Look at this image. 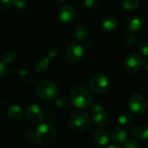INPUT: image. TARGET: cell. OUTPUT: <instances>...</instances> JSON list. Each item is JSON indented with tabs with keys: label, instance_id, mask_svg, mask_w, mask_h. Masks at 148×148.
<instances>
[{
	"label": "cell",
	"instance_id": "cell-24",
	"mask_svg": "<svg viewBox=\"0 0 148 148\" xmlns=\"http://www.w3.org/2000/svg\"><path fill=\"white\" fill-rule=\"evenodd\" d=\"M3 63L5 64H11L13 63L15 60H16V53L12 51H8L4 53L3 57Z\"/></svg>",
	"mask_w": 148,
	"mask_h": 148
},
{
	"label": "cell",
	"instance_id": "cell-34",
	"mask_svg": "<svg viewBox=\"0 0 148 148\" xmlns=\"http://www.w3.org/2000/svg\"><path fill=\"white\" fill-rule=\"evenodd\" d=\"M54 2L57 4H62L65 2V0H54Z\"/></svg>",
	"mask_w": 148,
	"mask_h": 148
},
{
	"label": "cell",
	"instance_id": "cell-36",
	"mask_svg": "<svg viewBox=\"0 0 148 148\" xmlns=\"http://www.w3.org/2000/svg\"><path fill=\"white\" fill-rule=\"evenodd\" d=\"M145 68H146V70L148 72V59L146 61V63H145Z\"/></svg>",
	"mask_w": 148,
	"mask_h": 148
},
{
	"label": "cell",
	"instance_id": "cell-35",
	"mask_svg": "<svg viewBox=\"0 0 148 148\" xmlns=\"http://www.w3.org/2000/svg\"><path fill=\"white\" fill-rule=\"evenodd\" d=\"M106 148H121V147H119L118 146H114V145H110V146L107 147Z\"/></svg>",
	"mask_w": 148,
	"mask_h": 148
},
{
	"label": "cell",
	"instance_id": "cell-19",
	"mask_svg": "<svg viewBox=\"0 0 148 148\" xmlns=\"http://www.w3.org/2000/svg\"><path fill=\"white\" fill-rule=\"evenodd\" d=\"M50 59L51 58L49 56H46L42 58H40L35 65L36 72H44L49 65Z\"/></svg>",
	"mask_w": 148,
	"mask_h": 148
},
{
	"label": "cell",
	"instance_id": "cell-15",
	"mask_svg": "<svg viewBox=\"0 0 148 148\" xmlns=\"http://www.w3.org/2000/svg\"><path fill=\"white\" fill-rule=\"evenodd\" d=\"M93 140L98 147H106L109 142V135L106 130L99 129L93 135Z\"/></svg>",
	"mask_w": 148,
	"mask_h": 148
},
{
	"label": "cell",
	"instance_id": "cell-14",
	"mask_svg": "<svg viewBox=\"0 0 148 148\" xmlns=\"http://www.w3.org/2000/svg\"><path fill=\"white\" fill-rule=\"evenodd\" d=\"M112 139L113 140L118 144V145H122L125 144L127 140H128V133L127 130L123 127L118 126L114 128L112 132Z\"/></svg>",
	"mask_w": 148,
	"mask_h": 148
},
{
	"label": "cell",
	"instance_id": "cell-12",
	"mask_svg": "<svg viewBox=\"0 0 148 148\" xmlns=\"http://www.w3.org/2000/svg\"><path fill=\"white\" fill-rule=\"evenodd\" d=\"M119 24V20L114 15H107L103 17L101 23V26L102 30L106 32H111L114 31Z\"/></svg>",
	"mask_w": 148,
	"mask_h": 148
},
{
	"label": "cell",
	"instance_id": "cell-11",
	"mask_svg": "<svg viewBox=\"0 0 148 148\" xmlns=\"http://www.w3.org/2000/svg\"><path fill=\"white\" fill-rule=\"evenodd\" d=\"M58 17L60 21H62L64 24H71L76 16V11L75 8L69 4L62 5L57 12Z\"/></svg>",
	"mask_w": 148,
	"mask_h": 148
},
{
	"label": "cell",
	"instance_id": "cell-6",
	"mask_svg": "<svg viewBox=\"0 0 148 148\" xmlns=\"http://www.w3.org/2000/svg\"><path fill=\"white\" fill-rule=\"evenodd\" d=\"M147 99L141 94H134L128 100L129 111L135 115L143 114L147 110Z\"/></svg>",
	"mask_w": 148,
	"mask_h": 148
},
{
	"label": "cell",
	"instance_id": "cell-16",
	"mask_svg": "<svg viewBox=\"0 0 148 148\" xmlns=\"http://www.w3.org/2000/svg\"><path fill=\"white\" fill-rule=\"evenodd\" d=\"M132 135L137 140L145 141L148 140V126L146 125H137L132 130Z\"/></svg>",
	"mask_w": 148,
	"mask_h": 148
},
{
	"label": "cell",
	"instance_id": "cell-29",
	"mask_svg": "<svg viewBox=\"0 0 148 148\" xmlns=\"http://www.w3.org/2000/svg\"><path fill=\"white\" fill-rule=\"evenodd\" d=\"M15 0H0V5L3 8H10L14 5Z\"/></svg>",
	"mask_w": 148,
	"mask_h": 148
},
{
	"label": "cell",
	"instance_id": "cell-21",
	"mask_svg": "<svg viewBox=\"0 0 148 148\" xmlns=\"http://www.w3.org/2000/svg\"><path fill=\"white\" fill-rule=\"evenodd\" d=\"M140 0H121V6L124 10H133L139 7Z\"/></svg>",
	"mask_w": 148,
	"mask_h": 148
},
{
	"label": "cell",
	"instance_id": "cell-27",
	"mask_svg": "<svg viewBox=\"0 0 148 148\" xmlns=\"http://www.w3.org/2000/svg\"><path fill=\"white\" fill-rule=\"evenodd\" d=\"M124 148H141L138 141L134 140H129L124 144Z\"/></svg>",
	"mask_w": 148,
	"mask_h": 148
},
{
	"label": "cell",
	"instance_id": "cell-20",
	"mask_svg": "<svg viewBox=\"0 0 148 148\" xmlns=\"http://www.w3.org/2000/svg\"><path fill=\"white\" fill-rule=\"evenodd\" d=\"M88 35H89L88 30L84 25L78 26L75 31V36L79 41H85L86 39H88Z\"/></svg>",
	"mask_w": 148,
	"mask_h": 148
},
{
	"label": "cell",
	"instance_id": "cell-18",
	"mask_svg": "<svg viewBox=\"0 0 148 148\" xmlns=\"http://www.w3.org/2000/svg\"><path fill=\"white\" fill-rule=\"evenodd\" d=\"M133 122H134V118L127 112L122 113L118 118V123L121 126V127H123V128L129 127L133 124Z\"/></svg>",
	"mask_w": 148,
	"mask_h": 148
},
{
	"label": "cell",
	"instance_id": "cell-30",
	"mask_svg": "<svg viewBox=\"0 0 148 148\" xmlns=\"http://www.w3.org/2000/svg\"><path fill=\"white\" fill-rule=\"evenodd\" d=\"M84 4L87 8L92 9L97 6L98 0H84Z\"/></svg>",
	"mask_w": 148,
	"mask_h": 148
},
{
	"label": "cell",
	"instance_id": "cell-7",
	"mask_svg": "<svg viewBox=\"0 0 148 148\" xmlns=\"http://www.w3.org/2000/svg\"><path fill=\"white\" fill-rule=\"evenodd\" d=\"M65 55L69 62L75 64L82 58L84 55V49L80 44L73 42L68 44L65 51Z\"/></svg>",
	"mask_w": 148,
	"mask_h": 148
},
{
	"label": "cell",
	"instance_id": "cell-1",
	"mask_svg": "<svg viewBox=\"0 0 148 148\" xmlns=\"http://www.w3.org/2000/svg\"><path fill=\"white\" fill-rule=\"evenodd\" d=\"M70 102L76 108L86 109L92 106L93 96L87 88L76 87L70 93Z\"/></svg>",
	"mask_w": 148,
	"mask_h": 148
},
{
	"label": "cell",
	"instance_id": "cell-2",
	"mask_svg": "<svg viewBox=\"0 0 148 148\" xmlns=\"http://www.w3.org/2000/svg\"><path fill=\"white\" fill-rule=\"evenodd\" d=\"M36 139L42 147H49L56 138V130L50 123H41L36 129Z\"/></svg>",
	"mask_w": 148,
	"mask_h": 148
},
{
	"label": "cell",
	"instance_id": "cell-3",
	"mask_svg": "<svg viewBox=\"0 0 148 148\" xmlns=\"http://www.w3.org/2000/svg\"><path fill=\"white\" fill-rule=\"evenodd\" d=\"M35 92L39 98L45 100H50L55 99L58 94V86L52 81L44 80L36 85Z\"/></svg>",
	"mask_w": 148,
	"mask_h": 148
},
{
	"label": "cell",
	"instance_id": "cell-8",
	"mask_svg": "<svg viewBox=\"0 0 148 148\" xmlns=\"http://www.w3.org/2000/svg\"><path fill=\"white\" fill-rule=\"evenodd\" d=\"M25 116L29 122L32 124H39L43 120V112L38 105L32 104L27 107Z\"/></svg>",
	"mask_w": 148,
	"mask_h": 148
},
{
	"label": "cell",
	"instance_id": "cell-33",
	"mask_svg": "<svg viewBox=\"0 0 148 148\" xmlns=\"http://www.w3.org/2000/svg\"><path fill=\"white\" fill-rule=\"evenodd\" d=\"M56 54H57V49H56V48H54V47L51 48V49H49V52H48V56H49L50 58L56 57Z\"/></svg>",
	"mask_w": 148,
	"mask_h": 148
},
{
	"label": "cell",
	"instance_id": "cell-32",
	"mask_svg": "<svg viewBox=\"0 0 148 148\" xmlns=\"http://www.w3.org/2000/svg\"><path fill=\"white\" fill-rule=\"evenodd\" d=\"M26 0H15V3H14V5L19 9H23L26 6Z\"/></svg>",
	"mask_w": 148,
	"mask_h": 148
},
{
	"label": "cell",
	"instance_id": "cell-26",
	"mask_svg": "<svg viewBox=\"0 0 148 148\" xmlns=\"http://www.w3.org/2000/svg\"><path fill=\"white\" fill-rule=\"evenodd\" d=\"M140 52L142 56L148 57V41H144L140 45Z\"/></svg>",
	"mask_w": 148,
	"mask_h": 148
},
{
	"label": "cell",
	"instance_id": "cell-17",
	"mask_svg": "<svg viewBox=\"0 0 148 148\" xmlns=\"http://www.w3.org/2000/svg\"><path fill=\"white\" fill-rule=\"evenodd\" d=\"M93 121L96 126L99 127L106 126L109 123V115L106 111L95 113L93 117Z\"/></svg>",
	"mask_w": 148,
	"mask_h": 148
},
{
	"label": "cell",
	"instance_id": "cell-13",
	"mask_svg": "<svg viewBox=\"0 0 148 148\" xmlns=\"http://www.w3.org/2000/svg\"><path fill=\"white\" fill-rule=\"evenodd\" d=\"M8 118L14 122H19L23 118V111L18 105H10L7 109Z\"/></svg>",
	"mask_w": 148,
	"mask_h": 148
},
{
	"label": "cell",
	"instance_id": "cell-31",
	"mask_svg": "<svg viewBox=\"0 0 148 148\" xmlns=\"http://www.w3.org/2000/svg\"><path fill=\"white\" fill-rule=\"evenodd\" d=\"M7 73V65L3 61H0V79L3 78Z\"/></svg>",
	"mask_w": 148,
	"mask_h": 148
},
{
	"label": "cell",
	"instance_id": "cell-10",
	"mask_svg": "<svg viewBox=\"0 0 148 148\" xmlns=\"http://www.w3.org/2000/svg\"><path fill=\"white\" fill-rule=\"evenodd\" d=\"M145 24L143 17L140 15H133L127 18L125 22V28L128 32L134 33L140 31Z\"/></svg>",
	"mask_w": 148,
	"mask_h": 148
},
{
	"label": "cell",
	"instance_id": "cell-23",
	"mask_svg": "<svg viewBox=\"0 0 148 148\" xmlns=\"http://www.w3.org/2000/svg\"><path fill=\"white\" fill-rule=\"evenodd\" d=\"M124 41H125V43H126L127 45L134 46V45H136V44H137V43H138V38L135 37V35H134L133 33L127 31V32L124 35Z\"/></svg>",
	"mask_w": 148,
	"mask_h": 148
},
{
	"label": "cell",
	"instance_id": "cell-25",
	"mask_svg": "<svg viewBox=\"0 0 148 148\" xmlns=\"http://www.w3.org/2000/svg\"><path fill=\"white\" fill-rule=\"evenodd\" d=\"M56 106L59 109H61V110H66V109L69 108V100L66 98H60V99H56Z\"/></svg>",
	"mask_w": 148,
	"mask_h": 148
},
{
	"label": "cell",
	"instance_id": "cell-22",
	"mask_svg": "<svg viewBox=\"0 0 148 148\" xmlns=\"http://www.w3.org/2000/svg\"><path fill=\"white\" fill-rule=\"evenodd\" d=\"M19 75H20V78H21L25 83H27V84H29V85H31V84L33 83V81H34V79H33L32 74H31L29 71H27V70H24V69L21 70V71L19 72Z\"/></svg>",
	"mask_w": 148,
	"mask_h": 148
},
{
	"label": "cell",
	"instance_id": "cell-28",
	"mask_svg": "<svg viewBox=\"0 0 148 148\" xmlns=\"http://www.w3.org/2000/svg\"><path fill=\"white\" fill-rule=\"evenodd\" d=\"M104 111H106L105 107L101 104H95L91 107V112L93 114L97 113H101V112H104Z\"/></svg>",
	"mask_w": 148,
	"mask_h": 148
},
{
	"label": "cell",
	"instance_id": "cell-4",
	"mask_svg": "<svg viewBox=\"0 0 148 148\" xmlns=\"http://www.w3.org/2000/svg\"><path fill=\"white\" fill-rule=\"evenodd\" d=\"M69 124L70 127L75 131L82 132L87 130L90 126L91 119L86 113L75 112L70 115L69 119Z\"/></svg>",
	"mask_w": 148,
	"mask_h": 148
},
{
	"label": "cell",
	"instance_id": "cell-9",
	"mask_svg": "<svg viewBox=\"0 0 148 148\" xmlns=\"http://www.w3.org/2000/svg\"><path fill=\"white\" fill-rule=\"evenodd\" d=\"M142 65H143V60L141 57L135 53H132L128 55L126 58L124 63L125 69L131 73L138 72L141 69Z\"/></svg>",
	"mask_w": 148,
	"mask_h": 148
},
{
	"label": "cell",
	"instance_id": "cell-5",
	"mask_svg": "<svg viewBox=\"0 0 148 148\" xmlns=\"http://www.w3.org/2000/svg\"><path fill=\"white\" fill-rule=\"evenodd\" d=\"M89 87L95 93H104L109 87V79L104 74H96L91 78L89 81Z\"/></svg>",
	"mask_w": 148,
	"mask_h": 148
}]
</instances>
